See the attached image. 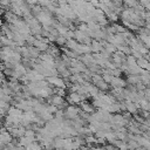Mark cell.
I'll return each mask as SVG.
<instances>
[{
    "instance_id": "obj_23",
    "label": "cell",
    "mask_w": 150,
    "mask_h": 150,
    "mask_svg": "<svg viewBox=\"0 0 150 150\" xmlns=\"http://www.w3.org/2000/svg\"><path fill=\"white\" fill-rule=\"evenodd\" d=\"M111 75H112L114 77H121L122 71H121V69H120V68H116V69L111 70Z\"/></svg>"
},
{
    "instance_id": "obj_6",
    "label": "cell",
    "mask_w": 150,
    "mask_h": 150,
    "mask_svg": "<svg viewBox=\"0 0 150 150\" xmlns=\"http://www.w3.org/2000/svg\"><path fill=\"white\" fill-rule=\"evenodd\" d=\"M136 64H137L141 69H143V70L149 71V69H150V63H149V61L145 60L144 57H141V59L136 60Z\"/></svg>"
},
{
    "instance_id": "obj_13",
    "label": "cell",
    "mask_w": 150,
    "mask_h": 150,
    "mask_svg": "<svg viewBox=\"0 0 150 150\" xmlns=\"http://www.w3.org/2000/svg\"><path fill=\"white\" fill-rule=\"evenodd\" d=\"M28 54H29V57L30 59H38L39 55H40V52L35 48V47H28Z\"/></svg>"
},
{
    "instance_id": "obj_11",
    "label": "cell",
    "mask_w": 150,
    "mask_h": 150,
    "mask_svg": "<svg viewBox=\"0 0 150 150\" xmlns=\"http://www.w3.org/2000/svg\"><path fill=\"white\" fill-rule=\"evenodd\" d=\"M94 86H95V87H96V88H97L100 91H102V93L107 91V90L110 88V87H109V84H108V83H105V82H103L102 80H101V81H98L97 83H95Z\"/></svg>"
},
{
    "instance_id": "obj_10",
    "label": "cell",
    "mask_w": 150,
    "mask_h": 150,
    "mask_svg": "<svg viewBox=\"0 0 150 150\" xmlns=\"http://www.w3.org/2000/svg\"><path fill=\"white\" fill-rule=\"evenodd\" d=\"M125 82L129 86H136L138 82H141L139 81V75H128Z\"/></svg>"
},
{
    "instance_id": "obj_18",
    "label": "cell",
    "mask_w": 150,
    "mask_h": 150,
    "mask_svg": "<svg viewBox=\"0 0 150 150\" xmlns=\"http://www.w3.org/2000/svg\"><path fill=\"white\" fill-rule=\"evenodd\" d=\"M66 42H67V40H66V38L64 36H62V35H59V36H56V40H55V43L56 45H59V46H64L66 45Z\"/></svg>"
},
{
    "instance_id": "obj_16",
    "label": "cell",
    "mask_w": 150,
    "mask_h": 150,
    "mask_svg": "<svg viewBox=\"0 0 150 150\" xmlns=\"http://www.w3.org/2000/svg\"><path fill=\"white\" fill-rule=\"evenodd\" d=\"M123 6H124L125 8L134 9L135 7L138 6V1H136V0H128V1H124V2H123Z\"/></svg>"
},
{
    "instance_id": "obj_1",
    "label": "cell",
    "mask_w": 150,
    "mask_h": 150,
    "mask_svg": "<svg viewBox=\"0 0 150 150\" xmlns=\"http://www.w3.org/2000/svg\"><path fill=\"white\" fill-rule=\"evenodd\" d=\"M88 98V96H80L77 93H70L68 96H67V103L69 105H76V104H80L82 101H86Z\"/></svg>"
},
{
    "instance_id": "obj_7",
    "label": "cell",
    "mask_w": 150,
    "mask_h": 150,
    "mask_svg": "<svg viewBox=\"0 0 150 150\" xmlns=\"http://www.w3.org/2000/svg\"><path fill=\"white\" fill-rule=\"evenodd\" d=\"M5 19H6V23H8V25H14V22L19 19L16 15H14L12 12H9V11H6L5 13Z\"/></svg>"
},
{
    "instance_id": "obj_25",
    "label": "cell",
    "mask_w": 150,
    "mask_h": 150,
    "mask_svg": "<svg viewBox=\"0 0 150 150\" xmlns=\"http://www.w3.org/2000/svg\"><path fill=\"white\" fill-rule=\"evenodd\" d=\"M12 73H13V69H8V68H5L4 69V71H2V74L4 75H6V76H12Z\"/></svg>"
},
{
    "instance_id": "obj_5",
    "label": "cell",
    "mask_w": 150,
    "mask_h": 150,
    "mask_svg": "<svg viewBox=\"0 0 150 150\" xmlns=\"http://www.w3.org/2000/svg\"><path fill=\"white\" fill-rule=\"evenodd\" d=\"M110 84H111L112 88H125L127 87V82L122 77H114L112 76V80H111Z\"/></svg>"
},
{
    "instance_id": "obj_12",
    "label": "cell",
    "mask_w": 150,
    "mask_h": 150,
    "mask_svg": "<svg viewBox=\"0 0 150 150\" xmlns=\"http://www.w3.org/2000/svg\"><path fill=\"white\" fill-rule=\"evenodd\" d=\"M12 139H13V137H12L8 132H6V134H4V135H0V141H1V143H2L4 145H7L8 143H11Z\"/></svg>"
},
{
    "instance_id": "obj_22",
    "label": "cell",
    "mask_w": 150,
    "mask_h": 150,
    "mask_svg": "<svg viewBox=\"0 0 150 150\" xmlns=\"http://www.w3.org/2000/svg\"><path fill=\"white\" fill-rule=\"evenodd\" d=\"M74 30H70V29H68L67 32H66V34H64V38H66V40H73L74 39Z\"/></svg>"
},
{
    "instance_id": "obj_8",
    "label": "cell",
    "mask_w": 150,
    "mask_h": 150,
    "mask_svg": "<svg viewBox=\"0 0 150 150\" xmlns=\"http://www.w3.org/2000/svg\"><path fill=\"white\" fill-rule=\"evenodd\" d=\"M90 49H91V53H93V54H96V53H101V50L103 49V47L101 46L100 41L91 40V43H90Z\"/></svg>"
},
{
    "instance_id": "obj_3",
    "label": "cell",
    "mask_w": 150,
    "mask_h": 150,
    "mask_svg": "<svg viewBox=\"0 0 150 150\" xmlns=\"http://www.w3.org/2000/svg\"><path fill=\"white\" fill-rule=\"evenodd\" d=\"M124 104H125V111L129 112L130 115H135V114H138L137 111L139 110V105L135 102H131V101H124Z\"/></svg>"
},
{
    "instance_id": "obj_26",
    "label": "cell",
    "mask_w": 150,
    "mask_h": 150,
    "mask_svg": "<svg viewBox=\"0 0 150 150\" xmlns=\"http://www.w3.org/2000/svg\"><path fill=\"white\" fill-rule=\"evenodd\" d=\"M117 149H118V150H128L127 143H125V142H122V143H121V145H120Z\"/></svg>"
},
{
    "instance_id": "obj_27",
    "label": "cell",
    "mask_w": 150,
    "mask_h": 150,
    "mask_svg": "<svg viewBox=\"0 0 150 150\" xmlns=\"http://www.w3.org/2000/svg\"><path fill=\"white\" fill-rule=\"evenodd\" d=\"M2 23H4V22H2V19H1V16H0V27H1Z\"/></svg>"
},
{
    "instance_id": "obj_20",
    "label": "cell",
    "mask_w": 150,
    "mask_h": 150,
    "mask_svg": "<svg viewBox=\"0 0 150 150\" xmlns=\"http://www.w3.org/2000/svg\"><path fill=\"white\" fill-rule=\"evenodd\" d=\"M35 131H33L32 129H26V131H25V137H28V138H35Z\"/></svg>"
},
{
    "instance_id": "obj_15",
    "label": "cell",
    "mask_w": 150,
    "mask_h": 150,
    "mask_svg": "<svg viewBox=\"0 0 150 150\" xmlns=\"http://www.w3.org/2000/svg\"><path fill=\"white\" fill-rule=\"evenodd\" d=\"M83 138H84V143L89 146H94V144H96V138L94 135H89V136H86Z\"/></svg>"
},
{
    "instance_id": "obj_17",
    "label": "cell",
    "mask_w": 150,
    "mask_h": 150,
    "mask_svg": "<svg viewBox=\"0 0 150 150\" xmlns=\"http://www.w3.org/2000/svg\"><path fill=\"white\" fill-rule=\"evenodd\" d=\"M76 46H77V42L74 39L73 40H67V42H66V48H68L70 50H74Z\"/></svg>"
},
{
    "instance_id": "obj_24",
    "label": "cell",
    "mask_w": 150,
    "mask_h": 150,
    "mask_svg": "<svg viewBox=\"0 0 150 150\" xmlns=\"http://www.w3.org/2000/svg\"><path fill=\"white\" fill-rule=\"evenodd\" d=\"M25 131H26V129L23 128V127H19L18 128V138H21V137H23V135H25Z\"/></svg>"
},
{
    "instance_id": "obj_19",
    "label": "cell",
    "mask_w": 150,
    "mask_h": 150,
    "mask_svg": "<svg viewBox=\"0 0 150 150\" xmlns=\"http://www.w3.org/2000/svg\"><path fill=\"white\" fill-rule=\"evenodd\" d=\"M102 76V81L103 82H105V83H110L111 82V80H112V75H110V74H102L101 75Z\"/></svg>"
},
{
    "instance_id": "obj_9",
    "label": "cell",
    "mask_w": 150,
    "mask_h": 150,
    "mask_svg": "<svg viewBox=\"0 0 150 150\" xmlns=\"http://www.w3.org/2000/svg\"><path fill=\"white\" fill-rule=\"evenodd\" d=\"M22 112H23V111L16 109L15 107H12V105H11L9 109L7 110V115L11 116V117H21V116H22Z\"/></svg>"
},
{
    "instance_id": "obj_4",
    "label": "cell",
    "mask_w": 150,
    "mask_h": 150,
    "mask_svg": "<svg viewBox=\"0 0 150 150\" xmlns=\"http://www.w3.org/2000/svg\"><path fill=\"white\" fill-rule=\"evenodd\" d=\"M80 109H81L83 112L88 114V115H91V114L95 112V108L91 105V103H89V102H87V101H82V102L80 103Z\"/></svg>"
},
{
    "instance_id": "obj_21",
    "label": "cell",
    "mask_w": 150,
    "mask_h": 150,
    "mask_svg": "<svg viewBox=\"0 0 150 150\" xmlns=\"http://www.w3.org/2000/svg\"><path fill=\"white\" fill-rule=\"evenodd\" d=\"M76 29H77V30H80V32H83V33H86V32L88 30L87 23H79V25L76 26Z\"/></svg>"
},
{
    "instance_id": "obj_2",
    "label": "cell",
    "mask_w": 150,
    "mask_h": 150,
    "mask_svg": "<svg viewBox=\"0 0 150 150\" xmlns=\"http://www.w3.org/2000/svg\"><path fill=\"white\" fill-rule=\"evenodd\" d=\"M64 117L68 118V121H73L75 120L77 116H79V112H80V108L76 107V105H68L64 110Z\"/></svg>"
},
{
    "instance_id": "obj_14",
    "label": "cell",
    "mask_w": 150,
    "mask_h": 150,
    "mask_svg": "<svg viewBox=\"0 0 150 150\" xmlns=\"http://www.w3.org/2000/svg\"><path fill=\"white\" fill-rule=\"evenodd\" d=\"M138 105H139V109L142 111H149V108H150V104H149V101L142 98L139 102H138Z\"/></svg>"
}]
</instances>
